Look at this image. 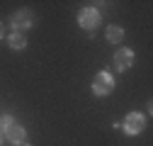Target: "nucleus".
I'll return each instance as SVG.
<instances>
[{"mask_svg": "<svg viewBox=\"0 0 153 146\" xmlns=\"http://www.w3.org/2000/svg\"><path fill=\"white\" fill-rule=\"evenodd\" d=\"M7 44H10V49H15V51L27 49V39H25V34H17V32H12V34L7 36Z\"/></svg>", "mask_w": 153, "mask_h": 146, "instance_id": "obj_8", "label": "nucleus"}, {"mask_svg": "<svg viewBox=\"0 0 153 146\" xmlns=\"http://www.w3.org/2000/svg\"><path fill=\"white\" fill-rule=\"evenodd\" d=\"M134 63V51L131 49H119L114 54V68L117 71H129Z\"/></svg>", "mask_w": 153, "mask_h": 146, "instance_id": "obj_5", "label": "nucleus"}, {"mask_svg": "<svg viewBox=\"0 0 153 146\" xmlns=\"http://www.w3.org/2000/svg\"><path fill=\"white\" fill-rule=\"evenodd\" d=\"M5 136H7V141H12L15 146H22L25 141H27V132H25V127H20V124H10L7 129H5Z\"/></svg>", "mask_w": 153, "mask_h": 146, "instance_id": "obj_6", "label": "nucleus"}, {"mask_svg": "<svg viewBox=\"0 0 153 146\" xmlns=\"http://www.w3.org/2000/svg\"><path fill=\"white\" fill-rule=\"evenodd\" d=\"M78 25H80L83 29L92 32L95 27L100 25V12L95 10V7H83V10L78 12Z\"/></svg>", "mask_w": 153, "mask_h": 146, "instance_id": "obj_3", "label": "nucleus"}, {"mask_svg": "<svg viewBox=\"0 0 153 146\" xmlns=\"http://www.w3.org/2000/svg\"><path fill=\"white\" fill-rule=\"evenodd\" d=\"M122 127H124V132L126 134H141L143 132V127H146V117L141 115V112H129L126 115V119L122 122Z\"/></svg>", "mask_w": 153, "mask_h": 146, "instance_id": "obj_2", "label": "nucleus"}, {"mask_svg": "<svg viewBox=\"0 0 153 146\" xmlns=\"http://www.w3.org/2000/svg\"><path fill=\"white\" fill-rule=\"evenodd\" d=\"M0 141H3V134H0Z\"/></svg>", "mask_w": 153, "mask_h": 146, "instance_id": "obj_12", "label": "nucleus"}, {"mask_svg": "<svg viewBox=\"0 0 153 146\" xmlns=\"http://www.w3.org/2000/svg\"><path fill=\"white\" fill-rule=\"evenodd\" d=\"M122 39H124V29L119 25H109L107 27V42L109 44H122Z\"/></svg>", "mask_w": 153, "mask_h": 146, "instance_id": "obj_7", "label": "nucleus"}, {"mask_svg": "<svg viewBox=\"0 0 153 146\" xmlns=\"http://www.w3.org/2000/svg\"><path fill=\"white\" fill-rule=\"evenodd\" d=\"M114 90V78H112V73H107V71H100L97 76L92 78V93L95 95H100V98H105V95H109Z\"/></svg>", "mask_w": 153, "mask_h": 146, "instance_id": "obj_1", "label": "nucleus"}, {"mask_svg": "<svg viewBox=\"0 0 153 146\" xmlns=\"http://www.w3.org/2000/svg\"><path fill=\"white\" fill-rule=\"evenodd\" d=\"M22 146H32V144H27V141H25V144H22Z\"/></svg>", "mask_w": 153, "mask_h": 146, "instance_id": "obj_11", "label": "nucleus"}, {"mask_svg": "<svg viewBox=\"0 0 153 146\" xmlns=\"http://www.w3.org/2000/svg\"><path fill=\"white\" fill-rule=\"evenodd\" d=\"M32 22H34V17H32V12L29 10H20V12H15L12 15V29L17 32V34H22L25 29H29L32 27Z\"/></svg>", "mask_w": 153, "mask_h": 146, "instance_id": "obj_4", "label": "nucleus"}, {"mask_svg": "<svg viewBox=\"0 0 153 146\" xmlns=\"http://www.w3.org/2000/svg\"><path fill=\"white\" fill-rule=\"evenodd\" d=\"M12 122H15V119H12L10 115H3V117H0V129H7V127H10Z\"/></svg>", "mask_w": 153, "mask_h": 146, "instance_id": "obj_9", "label": "nucleus"}, {"mask_svg": "<svg viewBox=\"0 0 153 146\" xmlns=\"http://www.w3.org/2000/svg\"><path fill=\"white\" fill-rule=\"evenodd\" d=\"M3 34H5V25L0 22V39H3Z\"/></svg>", "mask_w": 153, "mask_h": 146, "instance_id": "obj_10", "label": "nucleus"}]
</instances>
